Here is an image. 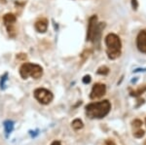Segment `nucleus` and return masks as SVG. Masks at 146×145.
<instances>
[{
  "label": "nucleus",
  "mask_w": 146,
  "mask_h": 145,
  "mask_svg": "<svg viewBox=\"0 0 146 145\" xmlns=\"http://www.w3.org/2000/svg\"><path fill=\"white\" fill-rule=\"evenodd\" d=\"M111 109V103L109 100L105 99L102 101L93 102L86 105V114L91 119H101L109 113Z\"/></svg>",
  "instance_id": "obj_1"
},
{
  "label": "nucleus",
  "mask_w": 146,
  "mask_h": 145,
  "mask_svg": "<svg viewBox=\"0 0 146 145\" xmlns=\"http://www.w3.org/2000/svg\"><path fill=\"white\" fill-rule=\"evenodd\" d=\"M105 45H106L107 57L110 60H116L121 56L122 43L119 36L114 33H109L105 37Z\"/></svg>",
  "instance_id": "obj_2"
},
{
  "label": "nucleus",
  "mask_w": 146,
  "mask_h": 145,
  "mask_svg": "<svg viewBox=\"0 0 146 145\" xmlns=\"http://www.w3.org/2000/svg\"><path fill=\"white\" fill-rule=\"evenodd\" d=\"M105 24L103 23H98L96 16H92L89 20L88 31H87V41H92L98 44L100 41L101 31L104 28Z\"/></svg>",
  "instance_id": "obj_3"
},
{
  "label": "nucleus",
  "mask_w": 146,
  "mask_h": 145,
  "mask_svg": "<svg viewBox=\"0 0 146 145\" xmlns=\"http://www.w3.org/2000/svg\"><path fill=\"white\" fill-rule=\"evenodd\" d=\"M20 74L23 79H27L28 77H32L33 79H39L43 75V68L38 64L25 62L21 66Z\"/></svg>",
  "instance_id": "obj_4"
},
{
  "label": "nucleus",
  "mask_w": 146,
  "mask_h": 145,
  "mask_svg": "<svg viewBox=\"0 0 146 145\" xmlns=\"http://www.w3.org/2000/svg\"><path fill=\"white\" fill-rule=\"evenodd\" d=\"M34 97L41 104H49L54 99V95L50 91L47 89L39 88L36 89L33 93Z\"/></svg>",
  "instance_id": "obj_5"
},
{
  "label": "nucleus",
  "mask_w": 146,
  "mask_h": 145,
  "mask_svg": "<svg viewBox=\"0 0 146 145\" xmlns=\"http://www.w3.org/2000/svg\"><path fill=\"white\" fill-rule=\"evenodd\" d=\"M16 21H17V18H16V16L13 15V14H6L3 17L4 24H5V26L7 27L8 33L11 37H15V35H16L15 28H14V24H15Z\"/></svg>",
  "instance_id": "obj_6"
},
{
  "label": "nucleus",
  "mask_w": 146,
  "mask_h": 145,
  "mask_svg": "<svg viewBox=\"0 0 146 145\" xmlns=\"http://www.w3.org/2000/svg\"><path fill=\"white\" fill-rule=\"evenodd\" d=\"M105 93H106V87H105V85L96 83L93 86L90 97L92 99H100V97H101L102 95H105Z\"/></svg>",
  "instance_id": "obj_7"
},
{
  "label": "nucleus",
  "mask_w": 146,
  "mask_h": 145,
  "mask_svg": "<svg viewBox=\"0 0 146 145\" xmlns=\"http://www.w3.org/2000/svg\"><path fill=\"white\" fill-rule=\"evenodd\" d=\"M136 47L141 53L146 54V29H143L136 37Z\"/></svg>",
  "instance_id": "obj_8"
},
{
  "label": "nucleus",
  "mask_w": 146,
  "mask_h": 145,
  "mask_svg": "<svg viewBox=\"0 0 146 145\" xmlns=\"http://www.w3.org/2000/svg\"><path fill=\"white\" fill-rule=\"evenodd\" d=\"M34 27L37 32L44 33V32H46L47 29H48V21H47L46 19H41V20L37 21V22L35 23Z\"/></svg>",
  "instance_id": "obj_9"
},
{
  "label": "nucleus",
  "mask_w": 146,
  "mask_h": 145,
  "mask_svg": "<svg viewBox=\"0 0 146 145\" xmlns=\"http://www.w3.org/2000/svg\"><path fill=\"white\" fill-rule=\"evenodd\" d=\"M14 125H15V123H14L13 121H10V120H7V121H5V122H4L3 126H4V130H5L6 135L10 134L11 132H13Z\"/></svg>",
  "instance_id": "obj_10"
},
{
  "label": "nucleus",
  "mask_w": 146,
  "mask_h": 145,
  "mask_svg": "<svg viewBox=\"0 0 146 145\" xmlns=\"http://www.w3.org/2000/svg\"><path fill=\"white\" fill-rule=\"evenodd\" d=\"M71 125H72V128H74L75 130H81V128H83L84 127V124L80 119H75Z\"/></svg>",
  "instance_id": "obj_11"
},
{
  "label": "nucleus",
  "mask_w": 146,
  "mask_h": 145,
  "mask_svg": "<svg viewBox=\"0 0 146 145\" xmlns=\"http://www.w3.org/2000/svg\"><path fill=\"white\" fill-rule=\"evenodd\" d=\"M7 80H8V73L6 72V73L1 77V80H0V89H1V90H5L6 89Z\"/></svg>",
  "instance_id": "obj_12"
},
{
  "label": "nucleus",
  "mask_w": 146,
  "mask_h": 145,
  "mask_svg": "<svg viewBox=\"0 0 146 145\" xmlns=\"http://www.w3.org/2000/svg\"><path fill=\"white\" fill-rule=\"evenodd\" d=\"M109 73V69L107 66H101L98 69V74L100 75H107Z\"/></svg>",
  "instance_id": "obj_13"
},
{
  "label": "nucleus",
  "mask_w": 146,
  "mask_h": 145,
  "mask_svg": "<svg viewBox=\"0 0 146 145\" xmlns=\"http://www.w3.org/2000/svg\"><path fill=\"white\" fill-rule=\"evenodd\" d=\"M131 125H133V130H138V128H140V127H141V126H142V121H140V120H138V119H136V120L133 121V123H131Z\"/></svg>",
  "instance_id": "obj_14"
},
{
  "label": "nucleus",
  "mask_w": 146,
  "mask_h": 145,
  "mask_svg": "<svg viewBox=\"0 0 146 145\" xmlns=\"http://www.w3.org/2000/svg\"><path fill=\"white\" fill-rule=\"evenodd\" d=\"M144 130H141V128H138V130H133V135H135V137H137V138H140V137H142L143 135H144Z\"/></svg>",
  "instance_id": "obj_15"
},
{
  "label": "nucleus",
  "mask_w": 146,
  "mask_h": 145,
  "mask_svg": "<svg viewBox=\"0 0 146 145\" xmlns=\"http://www.w3.org/2000/svg\"><path fill=\"white\" fill-rule=\"evenodd\" d=\"M144 91H146V86H144V87H141V88H139L138 89L137 91H135V92H131V95H141Z\"/></svg>",
  "instance_id": "obj_16"
},
{
  "label": "nucleus",
  "mask_w": 146,
  "mask_h": 145,
  "mask_svg": "<svg viewBox=\"0 0 146 145\" xmlns=\"http://www.w3.org/2000/svg\"><path fill=\"white\" fill-rule=\"evenodd\" d=\"M91 82V76L90 75H86L83 78V83L84 84H89Z\"/></svg>",
  "instance_id": "obj_17"
},
{
  "label": "nucleus",
  "mask_w": 146,
  "mask_h": 145,
  "mask_svg": "<svg viewBox=\"0 0 146 145\" xmlns=\"http://www.w3.org/2000/svg\"><path fill=\"white\" fill-rule=\"evenodd\" d=\"M103 145H116V143L112 139H106L104 141V143H103Z\"/></svg>",
  "instance_id": "obj_18"
},
{
  "label": "nucleus",
  "mask_w": 146,
  "mask_h": 145,
  "mask_svg": "<svg viewBox=\"0 0 146 145\" xmlns=\"http://www.w3.org/2000/svg\"><path fill=\"white\" fill-rule=\"evenodd\" d=\"M131 5H133V9H136V8H137V6H138L137 1H136V0H131Z\"/></svg>",
  "instance_id": "obj_19"
},
{
  "label": "nucleus",
  "mask_w": 146,
  "mask_h": 145,
  "mask_svg": "<svg viewBox=\"0 0 146 145\" xmlns=\"http://www.w3.org/2000/svg\"><path fill=\"white\" fill-rule=\"evenodd\" d=\"M51 145H62V144H60V142L58 141V140H55V141H54Z\"/></svg>",
  "instance_id": "obj_20"
},
{
  "label": "nucleus",
  "mask_w": 146,
  "mask_h": 145,
  "mask_svg": "<svg viewBox=\"0 0 146 145\" xmlns=\"http://www.w3.org/2000/svg\"><path fill=\"white\" fill-rule=\"evenodd\" d=\"M143 145H146V140H145V142H144V144H143Z\"/></svg>",
  "instance_id": "obj_21"
},
{
  "label": "nucleus",
  "mask_w": 146,
  "mask_h": 145,
  "mask_svg": "<svg viewBox=\"0 0 146 145\" xmlns=\"http://www.w3.org/2000/svg\"><path fill=\"white\" fill-rule=\"evenodd\" d=\"M145 123H146V121H145Z\"/></svg>",
  "instance_id": "obj_22"
}]
</instances>
